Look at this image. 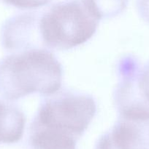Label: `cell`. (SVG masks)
Here are the masks:
<instances>
[{
	"mask_svg": "<svg viewBox=\"0 0 149 149\" xmlns=\"http://www.w3.org/2000/svg\"><path fill=\"white\" fill-rule=\"evenodd\" d=\"M63 69L50 49L35 47L0 60V95L15 101L33 93L45 96L59 91Z\"/></svg>",
	"mask_w": 149,
	"mask_h": 149,
	"instance_id": "obj_1",
	"label": "cell"
},
{
	"mask_svg": "<svg viewBox=\"0 0 149 149\" xmlns=\"http://www.w3.org/2000/svg\"><path fill=\"white\" fill-rule=\"evenodd\" d=\"M99 20L91 14L82 0L55 3L39 17V32L46 49L67 50L86 43L96 33Z\"/></svg>",
	"mask_w": 149,
	"mask_h": 149,
	"instance_id": "obj_2",
	"label": "cell"
},
{
	"mask_svg": "<svg viewBox=\"0 0 149 149\" xmlns=\"http://www.w3.org/2000/svg\"><path fill=\"white\" fill-rule=\"evenodd\" d=\"M96 113V103L91 95L64 90L42 100L31 125L78 141Z\"/></svg>",
	"mask_w": 149,
	"mask_h": 149,
	"instance_id": "obj_3",
	"label": "cell"
},
{
	"mask_svg": "<svg viewBox=\"0 0 149 149\" xmlns=\"http://www.w3.org/2000/svg\"><path fill=\"white\" fill-rule=\"evenodd\" d=\"M117 71L113 101L119 116L149 119V61L141 66L136 57L125 55Z\"/></svg>",
	"mask_w": 149,
	"mask_h": 149,
	"instance_id": "obj_4",
	"label": "cell"
},
{
	"mask_svg": "<svg viewBox=\"0 0 149 149\" xmlns=\"http://www.w3.org/2000/svg\"><path fill=\"white\" fill-rule=\"evenodd\" d=\"M95 149H149V119L119 116L99 137Z\"/></svg>",
	"mask_w": 149,
	"mask_h": 149,
	"instance_id": "obj_5",
	"label": "cell"
},
{
	"mask_svg": "<svg viewBox=\"0 0 149 149\" xmlns=\"http://www.w3.org/2000/svg\"><path fill=\"white\" fill-rule=\"evenodd\" d=\"M40 13H24L5 20L1 29V44L10 53L43 47L39 32Z\"/></svg>",
	"mask_w": 149,
	"mask_h": 149,
	"instance_id": "obj_6",
	"label": "cell"
},
{
	"mask_svg": "<svg viewBox=\"0 0 149 149\" xmlns=\"http://www.w3.org/2000/svg\"><path fill=\"white\" fill-rule=\"evenodd\" d=\"M26 116L15 105L0 99V143L13 144L23 135Z\"/></svg>",
	"mask_w": 149,
	"mask_h": 149,
	"instance_id": "obj_7",
	"label": "cell"
},
{
	"mask_svg": "<svg viewBox=\"0 0 149 149\" xmlns=\"http://www.w3.org/2000/svg\"><path fill=\"white\" fill-rule=\"evenodd\" d=\"M85 7L97 20L118 16L124 12L128 0H82Z\"/></svg>",
	"mask_w": 149,
	"mask_h": 149,
	"instance_id": "obj_8",
	"label": "cell"
},
{
	"mask_svg": "<svg viewBox=\"0 0 149 149\" xmlns=\"http://www.w3.org/2000/svg\"><path fill=\"white\" fill-rule=\"evenodd\" d=\"M3 3L20 10H32L49 4L52 0H1Z\"/></svg>",
	"mask_w": 149,
	"mask_h": 149,
	"instance_id": "obj_9",
	"label": "cell"
},
{
	"mask_svg": "<svg viewBox=\"0 0 149 149\" xmlns=\"http://www.w3.org/2000/svg\"><path fill=\"white\" fill-rule=\"evenodd\" d=\"M136 7L140 17L149 24V0H136Z\"/></svg>",
	"mask_w": 149,
	"mask_h": 149,
	"instance_id": "obj_10",
	"label": "cell"
}]
</instances>
